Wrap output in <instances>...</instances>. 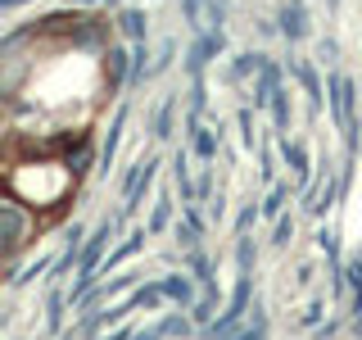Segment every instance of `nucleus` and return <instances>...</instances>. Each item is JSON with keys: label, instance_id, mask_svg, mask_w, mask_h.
Masks as SVG:
<instances>
[{"label": "nucleus", "instance_id": "nucleus-1", "mask_svg": "<svg viewBox=\"0 0 362 340\" xmlns=\"http://www.w3.org/2000/svg\"><path fill=\"white\" fill-rule=\"evenodd\" d=\"M28 213L18 204H0V254H14V249L28 241Z\"/></svg>", "mask_w": 362, "mask_h": 340}, {"label": "nucleus", "instance_id": "nucleus-2", "mask_svg": "<svg viewBox=\"0 0 362 340\" xmlns=\"http://www.w3.org/2000/svg\"><path fill=\"white\" fill-rule=\"evenodd\" d=\"M181 9L195 32H222V0H181Z\"/></svg>", "mask_w": 362, "mask_h": 340}, {"label": "nucleus", "instance_id": "nucleus-3", "mask_svg": "<svg viewBox=\"0 0 362 340\" xmlns=\"http://www.w3.org/2000/svg\"><path fill=\"white\" fill-rule=\"evenodd\" d=\"M222 45H226V37H222V32H199V37H195V45H190V55H186V77H190V82H195V77L204 73V64H209L213 55L222 50Z\"/></svg>", "mask_w": 362, "mask_h": 340}, {"label": "nucleus", "instance_id": "nucleus-4", "mask_svg": "<svg viewBox=\"0 0 362 340\" xmlns=\"http://www.w3.org/2000/svg\"><path fill=\"white\" fill-rule=\"evenodd\" d=\"M122 128H127V109L113 113V123H109V132H105V145H100V177H109V168H113V154H118Z\"/></svg>", "mask_w": 362, "mask_h": 340}, {"label": "nucleus", "instance_id": "nucleus-5", "mask_svg": "<svg viewBox=\"0 0 362 340\" xmlns=\"http://www.w3.org/2000/svg\"><path fill=\"white\" fill-rule=\"evenodd\" d=\"M276 23H281V32H286L290 41H303V37H308V14H303L299 0H286V5H281V14H276Z\"/></svg>", "mask_w": 362, "mask_h": 340}, {"label": "nucleus", "instance_id": "nucleus-6", "mask_svg": "<svg viewBox=\"0 0 362 340\" xmlns=\"http://www.w3.org/2000/svg\"><path fill=\"white\" fill-rule=\"evenodd\" d=\"M127 60H132V55L127 50H122V45H109V50H105V77H109V91H118L122 82H127Z\"/></svg>", "mask_w": 362, "mask_h": 340}, {"label": "nucleus", "instance_id": "nucleus-7", "mask_svg": "<svg viewBox=\"0 0 362 340\" xmlns=\"http://www.w3.org/2000/svg\"><path fill=\"white\" fill-rule=\"evenodd\" d=\"M118 28H122V37H127V41H145V32H150V18H145V9L127 5V9L118 14Z\"/></svg>", "mask_w": 362, "mask_h": 340}, {"label": "nucleus", "instance_id": "nucleus-8", "mask_svg": "<svg viewBox=\"0 0 362 340\" xmlns=\"http://www.w3.org/2000/svg\"><path fill=\"white\" fill-rule=\"evenodd\" d=\"M254 77H258V82H254V105H272V96L281 91V86H276V77H281V73H276V64H267V60H263V68H258Z\"/></svg>", "mask_w": 362, "mask_h": 340}, {"label": "nucleus", "instance_id": "nucleus-9", "mask_svg": "<svg viewBox=\"0 0 362 340\" xmlns=\"http://www.w3.org/2000/svg\"><path fill=\"white\" fill-rule=\"evenodd\" d=\"M190 136H195V154L204 159V164H209V159L218 154V145H222V132L213 136V132H209V128H204V123L195 118V123H190Z\"/></svg>", "mask_w": 362, "mask_h": 340}, {"label": "nucleus", "instance_id": "nucleus-10", "mask_svg": "<svg viewBox=\"0 0 362 340\" xmlns=\"http://www.w3.org/2000/svg\"><path fill=\"white\" fill-rule=\"evenodd\" d=\"M281 150H286L290 168H294V181H299V186H308V173H313V168H308V150H303L299 141H286V145H281Z\"/></svg>", "mask_w": 362, "mask_h": 340}, {"label": "nucleus", "instance_id": "nucleus-11", "mask_svg": "<svg viewBox=\"0 0 362 340\" xmlns=\"http://www.w3.org/2000/svg\"><path fill=\"white\" fill-rule=\"evenodd\" d=\"M141 245H145V232H136V236H127V241H122V245H118V249H113V254L105 259V277H109V272L118 268V264H127V259H132V254H136V249H141Z\"/></svg>", "mask_w": 362, "mask_h": 340}, {"label": "nucleus", "instance_id": "nucleus-12", "mask_svg": "<svg viewBox=\"0 0 362 340\" xmlns=\"http://www.w3.org/2000/svg\"><path fill=\"white\" fill-rule=\"evenodd\" d=\"M158 286H163V295H168V300H177V304H190V300H195V286H190L186 277H163Z\"/></svg>", "mask_w": 362, "mask_h": 340}, {"label": "nucleus", "instance_id": "nucleus-13", "mask_svg": "<svg viewBox=\"0 0 362 340\" xmlns=\"http://www.w3.org/2000/svg\"><path fill=\"white\" fill-rule=\"evenodd\" d=\"M173 177H177V186H181V200H186V204H195L199 186H190V168H186V154H177V159H173Z\"/></svg>", "mask_w": 362, "mask_h": 340}, {"label": "nucleus", "instance_id": "nucleus-14", "mask_svg": "<svg viewBox=\"0 0 362 340\" xmlns=\"http://www.w3.org/2000/svg\"><path fill=\"white\" fill-rule=\"evenodd\" d=\"M173 109H177V96H168L163 109H158V118H154V136H158V141H163V136H173Z\"/></svg>", "mask_w": 362, "mask_h": 340}, {"label": "nucleus", "instance_id": "nucleus-15", "mask_svg": "<svg viewBox=\"0 0 362 340\" xmlns=\"http://www.w3.org/2000/svg\"><path fill=\"white\" fill-rule=\"evenodd\" d=\"M349 286H354V313H362V259H354V264L344 268Z\"/></svg>", "mask_w": 362, "mask_h": 340}, {"label": "nucleus", "instance_id": "nucleus-16", "mask_svg": "<svg viewBox=\"0 0 362 340\" xmlns=\"http://www.w3.org/2000/svg\"><path fill=\"white\" fill-rule=\"evenodd\" d=\"M258 68H263V55H235L231 77H249V73H258Z\"/></svg>", "mask_w": 362, "mask_h": 340}, {"label": "nucleus", "instance_id": "nucleus-17", "mask_svg": "<svg viewBox=\"0 0 362 340\" xmlns=\"http://www.w3.org/2000/svg\"><path fill=\"white\" fill-rule=\"evenodd\" d=\"M286 196H290V186H272V196L263 204V218H281V204H286Z\"/></svg>", "mask_w": 362, "mask_h": 340}, {"label": "nucleus", "instance_id": "nucleus-18", "mask_svg": "<svg viewBox=\"0 0 362 340\" xmlns=\"http://www.w3.org/2000/svg\"><path fill=\"white\" fill-rule=\"evenodd\" d=\"M68 168H73V177H82L86 173V168H90V145L82 141V145H77V150L73 154H68Z\"/></svg>", "mask_w": 362, "mask_h": 340}, {"label": "nucleus", "instance_id": "nucleus-19", "mask_svg": "<svg viewBox=\"0 0 362 340\" xmlns=\"http://www.w3.org/2000/svg\"><path fill=\"white\" fill-rule=\"evenodd\" d=\"M272 113H276V128L290 123V91H276V96H272Z\"/></svg>", "mask_w": 362, "mask_h": 340}, {"label": "nucleus", "instance_id": "nucleus-20", "mask_svg": "<svg viewBox=\"0 0 362 340\" xmlns=\"http://www.w3.org/2000/svg\"><path fill=\"white\" fill-rule=\"evenodd\" d=\"M168 218H173V200H158V209H154V218H150V232H163Z\"/></svg>", "mask_w": 362, "mask_h": 340}, {"label": "nucleus", "instance_id": "nucleus-21", "mask_svg": "<svg viewBox=\"0 0 362 340\" xmlns=\"http://www.w3.org/2000/svg\"><path fill=\"white\" fill-rule=\"evenodd\" d=\"M231 340H267V317L258 313V317H254V327H249V332H240V336H231Z\"/></svg>", "mask_w": 362, "mask_h": 340}, {"label": "nucleus", "instance_id": "nucleus-22", "mask_svg": "<svg viewBox=\"0 0 362 340\" xmlns=\"http://www.w3.org/2000/svg\"><path fill=\"white\" fill-rule=\"evenodd\" d=\"M59 309H64V295H50V332H59V322H64Z\"/></svg>", "mask_w": 362, "mask_h": 340}, {"label": "nucleus", "instance_id": "nucleus-23", "mask_svg": "<svg viewBox=\"0 0 362 340\" xmlns=\"http://www.w3.org/2000/svg\"><path fill=\"white\" fill-rule=\"evenodd\" d=\"M290 236H294V222L290 218H276V245H290Z\"/></svg>", "mask_w": 362, "mask_h": 340}, {"label": "nucleus", "instance_id": "nucleus-24", "mask_svg": "<svg viewBox=\"0 0 362 340\" xmlns=\"http://www.w3.org/2000/svg\"><path fill=\"white\" fill-rule=\"evenodd\" d=\"M254 218H258V209H254V204H249V209H245V213H240V222H235V227H240V236H245V232H249V222H254Z\"/></svg>", "mask_w": 362, "mask_h": 340}, {"label": "nucleus", "instance_id": "nucleus-25", "mask_svg": "<svg viewBox=\"0 0 362 340\" xmlns=\"http://www.w3.org/2000/svg\"><path fill=\"white\" fill-rule=\"evenodd\" d=\"M18 5H28V0H0V9H18Z\"/></svg>", "mask_w": 362, "mask_h": 340}, {"label": "nucleus", "instance_id": "nucleus-26", "mask_svg": "<svg viewBox=\"0 0 362 340\" xmlns=\"http://www.w3.org/2000/svg\"><path fill=\"white\" fill-rule=\"evenodd\" d=\"M68 5H95V0H68Z\"/></svg>", "mask_w": 362, "mask_h": 340}, {"label": "nucleus", "instance_id": "nucleus-27", "mask_svg": "<svg viewBox=\"0 0 362 340\" xmlns=\"http://www.w3.org/2000/svg\"><path fill=\"white\" fill-rule=\"evenodd\" d=\"M0 128H5V113H0Z\"/></svg>", "mask_w": 362, "mask_h": 340}]
</instances>
